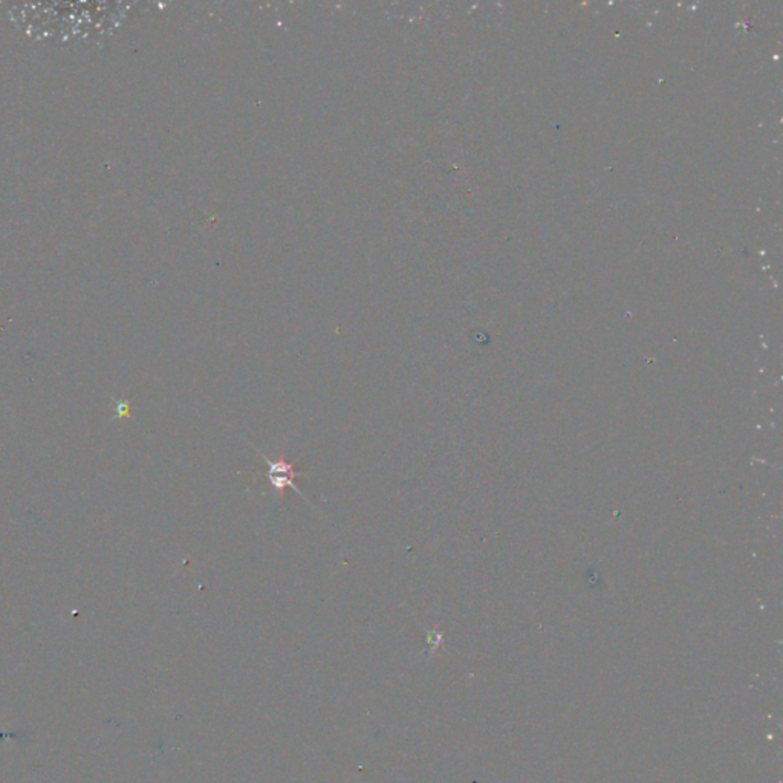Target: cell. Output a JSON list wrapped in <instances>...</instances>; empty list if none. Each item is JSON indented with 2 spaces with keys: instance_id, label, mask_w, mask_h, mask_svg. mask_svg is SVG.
Listing matches in <instances>:
<instances>
[{
  "instance_id": "1",
  "label": "cell",
  "mask_w": 783,
  "mask_h": 783,
  "mask_svg": "<svg viewBox=\"0 0 783 783\" xmlns=\"http://www.w3.org/2000/svg\"><path fill=\"white\" fill-rule=\"evenodd\" d=\"M256 451L260 454L262 459L265 461V464L268 465V481L271 483V488L274 493H277L280 499H283L285 496V490L288 488H292L295 493L300 494L303 499L308 502V499H306V496L302 493V490L299 488L297 485L294 483V479L299 478L297 471H295V465L299 464V461L295 462H288V459H285L283 454H280V456L277 459H270L267 454H263L257 447Z\"/></svg>"
}]
</instances>
